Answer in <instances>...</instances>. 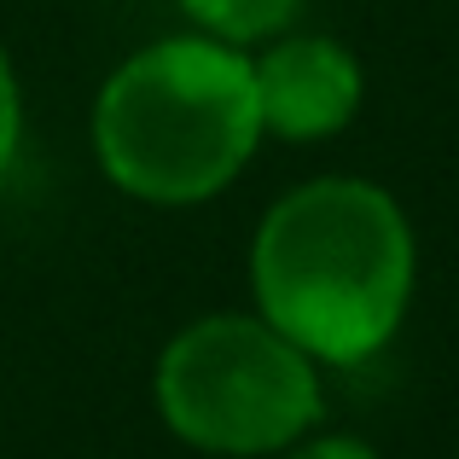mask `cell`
<instances>
[{"mask_svg":"<svg viewBox=\"0 0 459 459\" xmlns=\"http://www.w3.org/2000/svg\"><path fill=\"white\" fill-rule=\"evenodd\" d=\"M262 140L250 53L198 30L128 53L93 100L100 175L157 210L210 204L245 175Z\"/></svg>","mask_w":459,"mask_h":459,"instance_id":"2","label":"cell"},{"mask_svg":"<svg viewBox=\"0 0 459 459\" xmlns=\"http://www.w3.org/2000/svg\"><path fill=\"white\" fill-rule=\"evenodd\" d=\"M175 6L198 35H215V41H227V47L256 53L262 41L297 30L308 0H175Z\"/></svg>","mask_w":459,"mask_h":459,"instance_id":"5","label":"cell"},{"mask_svg":"<svg viewBox=\"0 0 459 459\" xmlns=\"http://www.w3.org/2000/svg\"><path fill=\"white\" fill-rule=\"evenodd\" d=\"M262 105V134L285 146H320L337 140L367 105V70L355 47L320 30H285L250 53Z\"/></svg>","mask_w":459,"mask_h":459,"instance_id":"4","label":"cell"},{"mask_svg":"<svg viewBox=\"0 0 459 459\" xmlns=\"http://www.w3.org/2000/svg\"><path fill=\"white\" fill-rule=\"evenodd\" d=\"M280 459H378V454H372V442H360V437H343V430H320V425H314L308 437H297Z\"/></svg>","mask_w":459,"mask_h":459,"instance_id":"7","label":"cell"},{"mask_svg":"<svg viewBox=\"0 0 459 459\" xmlns=\"http://www.w3.org/2000/svg\"><path fill=\"white\" fill-rule=\"evenodd\" d=\"M18 146H23V88H18V70H12L6 41H0V180H6L12 163H18Z\"/></svg>","mask_w":459,"mask_h":459,"instance_id":"6","label":"cell"},{"mask_svg":"<svg viewBox=\"0 0 459 459\" xmlns=\"http://www.w3.org/2000/svg\"><path fill=\"white\" fill-rule=\"evenodd\" d=\"M169 437L210 459H273L320 425V367L256 308L198 314L152 372Z\"/></svg>","mask_w":459,"mask_h":459,"instance_id":"3","label":"cell"},{"mask_svg":"<svg viewBox=\"0 0 459 459\" xmlns=\"http://www.w3.org/2000/svg\"><path fill=\"white\" fill-rule=\"evenodd\" d=\"M419 238L367 175H320L268 204L250 233V303L314 367H360L407 325Z\"/></svg>","mask_w":459,"mask_h":459,"instance_id":"1","label":"cell"}]
</instances>
